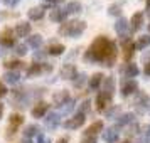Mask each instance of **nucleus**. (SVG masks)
Returning a JSON list of instances; mask_svg holds the SVG:
<instances>
[{"instance_id": "obj_1", "label": "nucleus", "mask_w": 150, "mask_h": 143, "mask_svg": "<svg viewBox=\"0 0 150 143\" xmlns=\"http://www.w3.org/2000/svg\"><path fill=\"white\" fill-rule=\"evenodd\" d=\"M116 46L106 37H96L86 51V59L93 62H101L103 66L111 68L116 61Z\"/></svg>"}, {"instance_id": "obj_2", "label": "nucleus", "mask_w": 150, "mask_h": 143, "mask_svg": "<svg viewBox=\"0 0 150 143\" xmlns=\"http://www.w3.org/2000/svg\"><path fill=\"white\" fill-rule=\"evenodd\" d=\"M86 29V24L81 20H69L66 24H62L61 29H59V34L66 35V37H79V35L84 32Z\"/></svg>"}, {"instance_id": "obj_3", "label": "nucleus", "mask_w": 150, "mask_h": 143, "mask_svg": "<svg viewBox=\"0 0 150 143\" xmlns=\"http://www.w3.org/2000/svg\"><path fill=\"white\" fill-rule=\"evenodd\" d=\"M86 121V116L81 115V113H78L76 116H73V118H69L68 121H64L62 123V126L66 130H78V128H81L83 126V123Z\"/></svg>"}, {"instance_id": "obj_4", "label": "nucleus", "mask_w": 150, "mask_h": 143, "mask_svg": "<svg viewBox=\"0 0 150 143\" xmlns=\"http://www.w3.org/2000/svg\"><path fill=\"white\" fill-rule=\"evenodd\" d=\"M135 108L140 113H145L147 109H150V98L145 93H138V96L135 99Z\"/></svg>"}, {"instance_id": "obj_5", "label": "nucleus", "mask_w": 150, "mask_h": 143, "mask_svg": "<svg viewBox=\"0 0 150 143\" xmlns=\"http://www.w3.org/2000/svg\"><path fill=\"white\" fill-rule=\"evenodd\" d=\"M137 91H138V84H137L133 79H128V81L122 82V91H120V93H122L123 98L133 94V93H137Z\"/></svg>"}, {"instance_id": "obj_6", "label": "nucleus", "mask_w": 150, "mask_h": 143, "mask_svg": "<svg viewBox=\"0 0 150 143\" xmlns=\"http://www.w3.org/2000/svg\"><path fill=\"white\" fill-rule=\"evenodd\" d=\"M44 123L49 130H56L59 125H61V115L59 113H49L46 118H44Z\"/></svg>"}, {"instance_id": "obj_7", "label": "nucleus", "mask_w": 150, "mask_h": 143, "mask_svg": "<svg viewBox=\"0 0 150 143\" xmlns=\"http://www.w3.org/2000/svg\"><path fill=\"white\" fill-rule=\"evenodd\" d=\"M78 76V71H76L74 64H64L61 68V77L62 79H71V81H74V77Z\"/></svg>"}, {"instance_id": "obj_8", "label": "nucleus", "mask_w": 150, "mask_h": 143, "mask_svg": "<svg viewBox=\"0 0 150 143\" xmlns=\"http://www.w3.org/2000/svg\"><path fill=\"white\" fill-rule=\"evenodd\" d=\"M0 44L5 46V47H12L15 44V37H14V32L10 29H5L2 34H0Z\"/></svg>"}, {"instance_id": "obj_9", "label": "nucleus", "mask_w": 150, "mask_h": 143, "mask_svg": "<svg viewBox=\"0 0 150 143\" xmlns=\"http://www.w3.org/2000/svg\"><path fill=\"white\" fill-rule=\"evenodd\" d=\"M52 101H54L56 106H62L66 101H69V93L66 89H61V91H56L52 94Z\"/></svg>"}, {"instance_id": "obj_10", "label": "nucleus", "mask_w": 150, "mask_h": 143, "mask_svg": "<svg viewBox=\"0 0 150 143\" xmlns=\"http://www.w3.org/2000/svg\"><path fill=\"white\" fill-rule=\"evenodd\" d=\"M47 109H49L47 103L39 101L34 108H32V116H34V118H44V116H46V113H47Z\"/></svg>"}, {"instance_id": "obj_11", "label": "nucleus", "mask_w": 150, "mask_h": 143, "mask_svg": "<svg viewBox=\"0 0 150 143\" xmlns=\"http://www.w3.org/2000/svg\"><path fill=\"white\" fill-rule=\"evenodd\" d=\"M118 136H120L118 128H108L103 131V140L106 143H116L118 142Z\"/></svg>"}, {"instance_id": "obj_12", "label": "nucleus", "mask_w": 150, "mask_h": 143, "mask_svg": "<svg viewBox=\"0 0 150 143\" xmlns=\"http://www.w3.org/2000/svg\"><path fill=\"white\" fill-rule=\"evenodd\" d=\"M122 74L125 76V77H128V79L137 77V76H138V68H137V64H132V62L125 64L122 68Z\"/></svg>"}, {"instance_id": "obj_13", "label": "nucleus", "mask_w": 150, "mask_h": 143, "mask_svg": "<svg viewBox=\"0 0 150 143\" xmlns=\"http://www.w3.org/2000/svg\"><path fill=\"white\" fill-rule=\"evenodd\" d=\"M101 84H103L101 93H105V94H108V96L113 98V91H115V79H113V77H105Z\"/></svg>"}, {"instance_id": "obj_14", "label": "nucleus", "mask_w": 150, "mask_h": 143, "mask_svg": "<svg viewBox=\"0 0 150 143\" xmlns=\"http://www.w3.org/2000/svg\"><path fill=\"white\" fill-rule=\"evenodd\" d=\"M133 120H135V115H133V113H123V115L116 116V128L127 126L130 123H133Z\"/></svg>"}, {"instance_id": "obj_15", "label": "nucleus", "mask_w": 150, "mask_h": 143, "mask_svg": "<svg viewBox=\"0 0 150 143\" xmlns=\"http://www.w3.org/2000/svg\"><path fill=\"white\" fill-rule=\"evenodd\" d=\"M115 30L118 32V35H122V39L123 37H128V22L125 20V19H118L115 24Z\"/></svg>"}, {"instance_id": "obj_16", "label": "nucleus", "mask_w": 150, "mask_h": 143, "mask_svg": "<svg viewBox=\"0 0 150 143\" xmlns=\"http://www.w3.org/2000/svg\"><path fill=\"white\" fill-rule=\"evenodd\" d=\"M103 79H105V76H103L101 73H96V74H93L91 77H89V82H88L89 89H91V91H96V89L101 86Z\"/></svg>"}, {"instance_id": "obj_17", "label": "nucleus", "mask_w": 150, "mask_h": 143, "mask_svg": "<svg viewBox=\"0 0 150 143\" xmlns=\"http://www.w3.org/2000/svg\"><path fill=\"white\" fill-rule=\"evenodd\" d=\"M110 101H111V96L105 94V93H98V96H96V108L100 109V111H103L105 109V106L106 104H110Z\"/></svg>"}, {"instance_id": "obj_18", "label": "nucleus", "mask_w": 150, "mask_h": 143, "mask_svg": "<svg viewBox=\"0 0 150 143\" xmlns=\"http://www.w3.org/2000/svg\"><path fill=\"white\" fill-rule=\"evenodd\" d=\"M29 32H30V24H29V22H21V24H17V27H15V35H17V37H27Z\"/></svg>"}, {"instance_id": "obj_19", "label": "nucleus", "mask_w": 150, "mask_h": 143, "mask_svg": "<svg viewBox=\"0 0 150 143\" xmlns=\"http://www.w3.org/2000/svg\"><path fill=\"white\" fill-rule=\"evenodd\" d=\"M27 17L30 20H41L44 17V7H32L27 12Z\"/></svg>"}, {"instance_id": "obj_20", "label": "nucleus", "mask_w": 150, "mask_h": 143, "mask_svg": "<svg viewBox=\"0 0 150 143\" xmlns=\"http://www.w3.org/2000/svg\"><path fill=\"white\" fill-rule=\"evenodd\" d=\"M130 24H132V29H133V30H140V29H142V24H143V14L142 12H137V14L132 15Z\"/></svg>"}, {"instance_id": "obj_21", "label": "nucleus", "mask_w": 150, "mask_h": 143, "mask_svg": "<svg viewBox=\"0 0 150 143\" xmlns=\"http://www.w3.org/2000/svg\"><path fill=\"white\" fill-rule=\"evenodd\" d=\"M133 54H135V44L125 41V46H123V57H125L127 61H130V59L133 57Z\"/></svg>"}, {"instance_id": "obj_22", "label": "nucleus", "mask_w": 150, "mask_h": 143, "mask_svg": "<svg viewBox=\"0 0 150 143\" xmlns=\"http://www.w3.org/2000/svg\"><path fill=\"white\" fill-rule=\"evenodd\" d=\"M66 15H68V14H66V10H62V8H57V7H56L54 10L51 12L49 19H51L52 22H62L64 19H66Z\"/></svg>"}, {"instance_id": "obj_23", "label": "nucleus", "mask_w": 150, "mask_h": 143, "mask_svg": "<svg viewBox=\"0 0 150 143\" xmlns=\"http://www.w3.org/2000/svg\"><path fill=\"white\" fill-rule=\"evenodd\" d=\"M101 130H103V121H95L86 131H84V136H96Z\"/></svg>"}, {"instance_id": "obj_24", "label": "nucleus", "mask_w": 150, "mask_h": 143, "mask_svg": "<svg viewBox=\"0 0 150 143\" xmlns=\"http://www.w3.org/2000/svg\"><path fill=\"white\" fill-rule=\"evenodd\" d=\"M64 10H66V14H74L76 15V14H79V12L83 10V7H81V4H79V2L73 0V2H69L68 5H66Z\"/></svg>"}, {"instance_id": "obj_25", "label": "nucleus", "mask_w": 150, "mask_h": 143, "mask_svg": "<svg viewBox=\"0 0 150 143\" xmlns=\"http://www.w3.org/2000/svg\"><path fill=\"white\" fill-rule=\"evenodd\" d=\"M4 79H5V82L15 84V82H19V81H21V74H19L17 71H7V73L4 74Z\"/></svg>"}, {"instance_id": "obj_26", "label": "nucleus", "mask_w": 150, "mask_h": 143, "mask_svg": "<svg viewBox=\"0 0 150 143\" xmlns=\"http://www.w3.org/2000/svg\"><path fill=\"white\" fill-rule=\"evenodd\" d=\"M149 46H150V35H140L138 41H137V44H135V51L137 49L142 51V49L149 47Z\"/></svg>"}, {"instance_id": "obj_27", "label": "nucleus", "mask_w": 150, "mask_h": 143, "mask_svg": "<svg viewBox=\"0 0 150 143\" xmlns=\"http://www.w3.org/2000/svg\"><path fill=\"white\" fill-rule=\"evenodd\" d=\"M64 51H66V47H64L62 44H51L49 49H47V54H51V56H61Z\"/></svg>"}, {"instance_id": "obj_28", "label": "nucleus", "mask_w": 150, "mask_h": 143, "mask_svg": "<svg viewBox=\"0 0 150 143\" xmlns=\"http://www.w3.org/2000/svg\"><path fill=\"white\" fill-rule=\"evenodd\" d=\"M27 44L30 46V47H34V49H39L42 46V37L39 34H34V35H30L27 39Z\"/></svg>"}, {"instance_id": "obj_29", "label": "nucleus", "mask_w": 150, "mask_h": 143, "mask_svg": "<svg viewBox=\"0 0 150 143\" xmlns=\"http://www.w3.org/2000/svg\"><path fill=\"white\" fill-rule=\"evenodd\" d=\"M39 133V126L37 125H29L27 128L24 130V138H30L32 140V136H35Z\"/></svg>"}, {"instance_id": "obj_30", "label": "nucleus", "mask_w": 150, "mask_h": 143, "mask_svg": "<svg viewBox=\"0 0 150 143\" xmlns=\"http://www.w3.org/2000/svg\"><path fill=\"white\" fill-rule=\"evenodd\" d=\"M22 121H24V118H22L21 115H10V126H12V128H17V126H19V125H22Z\"/></svg>"}, {"instance_id": "obj_31", "label": "nucleus", "mask_w": 150, "mask_h": 143, "mask_svg": "<svg viewBox=\"0 0 150 143\" xmlns=\"http://www.w3.org/2000/svg\"><path fill=\"white\" fill-rule=\"evenodd\" d=\"M73 108H74V101L73 99H69V101H66L62 106H59V109H61V113H69V111H73Z\"/></svg>"}, {"instance_id": "obj_32", "label": "nucleus", "mask_w": 150, "mask_h": 143, "mask_svg": "<svg viewBox=\"0 0 150 143\" xmlns=\"http://www.w3.org/2000/svg\"><path fill=\"white\" fill-rule=\"evenodd\" d=\"M39 73H42V64H32V66L27 69V74H29V76L39 74Z\"/></svg>"}, {"instance_id": "obj_33", "label": "nucleus", "mask_w": 150, "mask_h": 143, "mask_svg": "<svg viewBox=\"0 0 150 143\" xmlns=\"http://www.w3.org/2000/svg\"><path fill=\"white\" fill-rule=\"evenodd\" d=\"M89 108H91V101H89V99H84V101L79 104V113H81V115H86V111H89Z\"/></svg>"}, {"instance_id": "obj_34", "label": "nucleus", "mask_w": 150, "mask_h": 143, "mask_svg": "<svg viewBox=\"0 0 150 143\" xmlns=\"http://www.w3.org/2000/svg\"><path fill=\"white\" fill-rule=\"evenodd\" d=\"M22 64H24V62H21V61H8V62H5V66H7L8 69H12V71H15V69H21Z\"/></svg>"}, {"instance_id": "obj_35", "label": "nucleus", "mask_w": 150, "mask_h": 143, "mask_svg": "<svg viewBox=\"0 0 150 143\" xmlns=\"http://www.w3.org/2000/svg\"><path fill=\"white\" fill-rule=\"evenodd\" d=\"M84 82H86V76H84V74H78L74 77V86H76V88H81Z\"/></svg>"}, {"instance_id": "obj_36", "label": "nucleus", "mask_w": 150, "mask_h": 143, "mask_svg": "<svg viewBox=\"0 0 150 143\" xmlns=\"http://www.w3.org/2000/svg\"><path fill=\"white\" fill-rule=\"evenodd\" d=\"M108 14L110 15H116V17H118V15L122 14V8H120V5H110V8H108Z\"/></svg>"}, {"instance_id": "obj_37", "label": "nucleus", "mask_w": 150, "mask_h": 143, "mask_svg": "<svg viewBox=\"0 0 150 143\" xmlns=\"http://www.w3.org/2000/svg\"><path fill=\"white\" fill-rule=\"evenodd\" d=\"M118 113H120V106H111V108L106 111V116H108V118H116Z\"/></svg>"}, {"instance_id": "obj_38", "label": "nucleus", "mask_w": 150, "mask_h": 143, "mask_svg": "<svg viewBox=\"0 0 150 143\" xmlns=\"http://www.w3.org/2000/svg\"><path fill=\"white\" fill-rule=\"evenodd\" d=\"M25 52H27V46L25 44H17L15 46V54L17 56H24Z\"/></svg>"}, {"instance_id": "obj_39", "label": "nucleus", "mask_w": 150, "mask_h": 143, "mask_svg": "<svg viewBox=\"0 0 150 143\" xmlns=\"http://www.w3.org/2000/svg\"><path fill=\"white\" fill-rule=\"evenodd\" d=\"M81 143H96V136H83Z\"/></svg>"}, {"instance_id": "obj_40", "label": "nucleus", "mask_w": 150, "mask_h": 143, "mask_svg": "<svg viewBox=\"0 0 150 143\" xmlns=\"http://www.w3.org/2000/svg\"><path fill=\"white\" fill-rule=\"evenodd\" d=\"M21 0H5V4H7L8 7H15V4H19Z\"/></svg>"}, {"instance_id": "obj_41", "label": "nucleus", "mask_w": 150, "mask_h": 143, "mask_svg": "<svg viewBox=\"0 0 150 143\" xmlns=\"http://www.w3.org/2000/svg\"><path fill=\"white\" fill-rule=\"evenodd\" d=\"M5 94H7V89H5V86L2 84V81H0V98H2V96H5Z\"/></svg>"}, {"instance_id": "obj_42", "label": "nucleus", "mask_w": 150, "mask_h": 143, "mask_svg": "<svg viewBox=\"0 0 150 143\" xmlns=\"http://www.w3.org/2000/svg\"><path fill=\"white\" fill-rule=\"evenodd\" d=\"M46 54H47V52H35L34 59H44V57H46Z\"/></svg>"}, {"instance_id": "obj_43", "label": "nucleus", "mask_w": 150, "mask_h": 143, "mask_svg": "<svg viewBox=\"0 0 150 143\" xmlns=\"http://www.w3.org/2000/svg\"><path fill=\"white\" fill-rule=\"evenodd\" d=\"M39 143H51V140H49L47 136H42V135H39Z\"/></svg>"}, {"instance_id": "obj_44", "label": "nucleus", "mask_w": 150, "mask_h": 143, "mask_svg": "<svg viewBox=\"0 0 150 143\" xmlns=\"http://www.w3.org/2000/svg\"><path fill=\"white\" fill-rule=\"evenodd\" d=\"M143 74H145V76H150V62H149V64H145V69H143Z\"/></svg>"}, {"instance_id": "obj_45", "label": "nucleus", "mask_w": 150, "mask_h": 143, "mask_svg": "<svg viewBox=\"0 0 150 143\" xmlns=\"http://www.w3.org/2000/svg\"><path fill=\"white\" fill-rule=\"evenodd\" d=\"M135 143H149V138H138Z\"/></svg>"}, {"instance_id": "obj_46", "label": "nucleus", "mask_w": 150, "mask_h": 143, "mask_svg": "<svg viewBox=\"0 0 150 143\" xmlns=\"http://www.w3.org/2000/svg\"><path fill=\"white\" fill-rule=\"evenodd\" d=\"M68 142H69L68 138H66V136H62L61 140H57V142H56V143H68Z\"/></svg>"}, {"instance_id": "obj_47", "label": "nucleus", "mask_w": 150, "mask_h": 143, "mask_svg": "<svg viewBox=\"0 0 150 143\" xmlns=\"http://www.w3.org/2000/svg\"><path fill=\"white\" fill-rule=\"evenodd\" d=\"M62 0H47V4H61Z\"/></svg>"}, {"instance_id": "obj_48", "label": "nucleus", "mask_w": 150, "mask_h": 143, "mask_svg": "<svg viewBox=\"0 0 150 143\" xmlns=\"http://www.w3.org/2000/svg\"><path fill=\"white\" fill-rule=\"evenodd\" d=\"M22 143H32V140H30V138H24V140H22Z\"/></svg>"}, {"instance_id": "obj_49", "label": "nucleus", "mask_w": 150, "mask_h": 143, "mask_svg": "<svg viewBox=\"0 0 150 143\" xmlns=\"http://www.w3.org/2000/svg\"><path fill=\"white\" fill-rule=\"evenodd\" d=\"M2 115H4V104L0 103V118H2Z\"/></svg>"}, {"instance_id": "obj_50", "label": "nucleus", "mask_w": 150, "mask_h": 143, "mask_svg": "<svg viewBox=\"0 0 150 143\" xmlns=\"http://www.w3.org/2000/svg\"><path fill=\"white\" fill-rule=\"evenodd\" d=\"M149 57H150V52H147V54H143V61H147Z\"/></svg>"}, {"instance_id": "obj_51", "label": "nucleus", "mask_w": 150, "mask_h": 143, "mask_svg": "<svg viewBox=\"0 0 150 143\" xmlns=\"http://www.w3.org/2000/svg\"><path fill=\"white\" fill-rule=\"evenodd\" d=\"M147 138H150V126L147 128Z\"/></svg>"}, {"instance_id": "obj_52", "label": "nucleus", "mask_w": 150, "mask_h": 143, "mask_svg": "<svg viewBox=\"0 0 150 143\" xmlns=\"http://www.w3.org/2000/svg\"><path fill=\"white\" fill-rule=\"evenodd\" d=\"M147 8H150V0H147Z\"/></svg>"}, {"instance_id": "obj_53", "label": "nucleus", "mask_w": 150, "mask_h": 143, "mask_svg": "<svg viewBox=\"0 0 150 143\" xmlns=\"http://www.w3.org/2000/svg\"><path fill=\"white\" fill-rule=\"evenodd\" d=\"M147 10H149V15H150V8H147Z\"/></svg>"}, {"instance_id": "obj_54", "label": "nucleus", "mask_w": 150, "mask_h": 143, "mask_svg": "<svg viewBox=\"0 0 150 143\" xmlns=\"http://www.w3.org/2000/svg\"><path fill=\"white\" fill-rule=\"evenodd\" d=\"M149 32H150V25H149Z\"/></svg>"}, {"instance_id": "obj_55", "label": "nucleus", "mask_w": 150, "mask_h": 143, "mask_svg": "<svg viewBox=\"0 0 150 143\" xmlns=\"http://www.w3.org/2000/svg\"><path fill=\"white\" fill-rule=\"evenodd\" d=\"M123 143H128V142H123Z\"/></svg>"}]
</instances>
